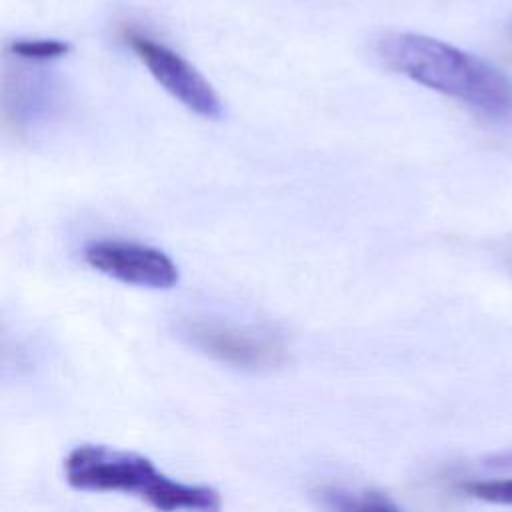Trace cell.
Returning <instances> with one entry per match:
<instances>
[{"instance_id": "2", "label": "cell", "mask_w": 512, "mask_h": 512, "mask_svg": "<svg viewBox=\"0 0 512 512\" xmlns=\"http://www.w3.org/2000/svg\"><path fill=\"white\" fill-rule=\"evenodd\" d=\"M66 482L84 492H122L158 510H216L220 494L162 474L148 458L102 444H82L64 460Z\"/></svg>"}, {"instance_id": "3", "label": "cell", "mask_w": 512, "mask_h": 512, "mask_svg": "<svg viewBox=\"0 0 512 512\" xmlns=\"http://www.w3.org/2000/svg\"><path fill=\"white\" fill-rule=\"evenodd\" d=\"M178 334L202 354L240 370H268L284 364L286 344L280 336L216 318H186Z\"/></svg>"}, {"instance_id": "7", "label": "cell", "mask_w": 512, "mask_h": 512, "mask_svg": "<svg viewBox=\"0 0 512 512\" xmlns=\"http://www.w3.org/2000/svg\"><path fill=\"white\" fill-rule=\"evenodd\" d=\"M8 52L26 62H52L70 52V44L58 38H18L12 40Z\"/></svg>"}, {"instance_id": "8", "label": "cell", "mask_w": 512, "mask_h": 512, "mask_svg": "<svg viewBox=\"0 0 512 512\" xmlns=\"http://www.w3.org/2000/svg\"><path fill=\"white\" fill-rule=\"evenodd\" d=\"M464 492L468 496H474L484 502L512 506V478L468 482V484H464Z\"/></svg>"}, {"instance_id": "4", "label": "cell", "mask_w": 512, "mask_h": 512, "mask_svg": "<svg viewBox=\"0 0 512 512\" xmlns=\"http://www.w3.org/2000/svg\"><path fill=\"white\" fill-rule=\"evenodd\" d=\"M124 42L150 76L184 108L202 118L222 116L224 108L216 90L182 54L136 28L124 30Z\"/></svg>"}, {"instance_id": "9", "label": "cell", "mask_w": 512, "mask_h": 512, "mask_svg": "<svg viewBox=\"0 0 512 512\" xmlns=\"http://www.w3.org/2000/svg\"><path fill=\"white\" fill-rule=\"evenodd\" d=\"M486 464L492 468H502V470H512V450L508 452H498L486 458Z\"/></svg>"}, {"instance_id": "6", "label": "cell", "mask_w": 512, "mask_h": 512, "mask_svg": "<svg viewBox=\"0 0 512 512\" xmlns=\"http://www.w3.org/2000/svg\"><path fill=\"white\" fill-rule=\"evenodd\" d=\"M320 500L328 508L338 510H396L398 504H394L386 494L376 490H346L328 486L320 490Z\"/></svg>"}, {"instance_id": "1", "label": "cell", "mask_w": 512, "mask_h": 512, "mask_svg": "<svg viewBox=\"0 0 512 512\" xmlns=\"http://www.w3.org/2000/svg\"><path fill=\"white\" fill-rule=\"evenodd\" d=\"M380 62L408 80L452 98L476 114L512 118V80L484 58L418 32H388L376 44Z\"/></svg>"}, {"instance_id": "5", "label": "cell", "mask_w": 512, "mask_h": 512, "mask_svg": "<svg viewBox=\"0 0 512 512\" xmlns=\"http://www.w3.org/2000/svg\"><path fill=\"white\" fill-rule=\"evenodd\" d=\"M84 260L104 276L140 288L168 290L178 282L174 260L160 248L148 244L100 240L84 248Z\"/></svg>"}]
</instances>
